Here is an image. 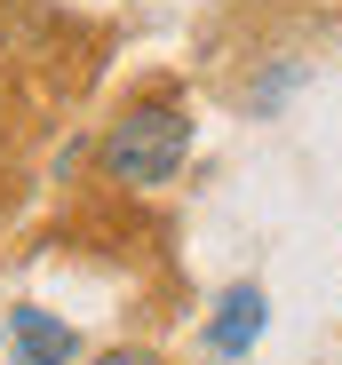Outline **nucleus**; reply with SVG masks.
Segmentation results:
<instances>
[{"label":"nucleus","instance_id":"obj_4","mask_svg":"<svg viewBox=\"0 0 342 365\" xmlns=\"http://www.w3.org/2000/svg\"><path fill=\"white\" fill-rule=\"evenodd\" d=\"M96 365H159V349H104Z\"/></svg>","mask_w":342,"mask_h":365},{"label":"nucleus","instance_id":"obj_2","mask_svg":"<svg viewBox=\"0 0 342 365\" xmlns=\"http://www.w3.org/2000/svg\"><path fill=\"white\" fill-rule=\"evenodd\" d=\"M263 318H271L263 286H231V294L215 302V318H207V349H215V357H247L255 334H263Z\"/></svg>","mask_w":342,"mask_h":365},{"label":"nucleus","instance_id":"obj_1","mask_svg":"<svg viewBox=\"0 0 342 365\" xmlns=\"http://www.w3.org/2000/svg\"><path fill=\"white\" fill-rule=\"evenodd\" d=\"M183 159H191V111L176 96H151V103L120 111L104 135V175L120 191H159V182L183 175Z\"/></svg>","mask_w":342,"mask_h":365},{"label":"nucleus","instance_id":"obj_3","mask_svg":"<svg viewBox=\"0 0 342 365\" xmlns=\"http://www.w3.org/2000/svg\"><path fill=\"white\" fill-rule=\"evenodd\" d=\"M9 334H16V357L24 365H72L80 357V334L64 326V318H48V310H9Z\"/></svg>","mask_w":342,"mask_h":365}]
</instances>
